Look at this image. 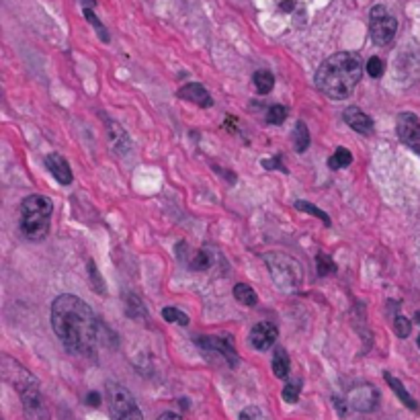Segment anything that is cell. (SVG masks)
<instances>
[{
  "mask_svg": "<svg viewBox=\"0 0 420 420\" xmlns=\"http://www.w3.org/2000/svg\"><path fill=\"white\" fill-rule=\"evenodd\" d=\"M52 326L62 345L74 355H92L101 343L103 324L96 320L87 302L70 293L57 295L54 299Z\"/></svg>",
  "mask_w": 420,
  "mask_h": 420,
  "instance_id": "1",
  "label": "cell"
},
{
  "mask_svg": "<svg viewBox=\"0 0 420 420\" xmlns=\"http://www.w3.org/2000/svg\"><path fill=\"white\" fill-rule=\"evenodd\" d=\"M363 78V62L353 52H338L322 62L316 72V87L332 101H343L353 94Z\"/></svg>",
  "mask_w": 420,
  "mask_h": 420,
  "instance_id": "2",
  "label": "cell"
},
{
  "mask_svg": "<svg viewBox=\"0 0 420 420\" xmlns=\"http://www.w3.org/2000/svg\"><path fill=\"white\" fill-rule=\"evenodd\" d=\"M0 369H2V377L13 385L21 396L25 420H50V410L45 406L35 377L9 355L2 357Z\"/></svg>",
  "mask_w": 420,
  "mask_h": 420,
  "instance_id": "3",
  "label": "cell"
},
{
  "mask_svg": "<svg viewBox=\"0 0 420 420\" xmlns=\"http://www.w3.org/2000/svg\"><path fill=\"white\" fill-rule=\"evenodd\" d=\"M52 209H54V205L43 195L25 197L21 203V218H18L21 234L31 242L43 240L50 234Z\"/></svg>",
  "mask_w": 420,
  "mask_h": 420,
  "instance_id": "4",
  "label": "cell"
},
{
  "mask_svg": "<svg viewBox=\"0 0 420 420\" xmlns=\"http://www.w3.org/2000/svg\"><path fill=\"white\" fill-rule=\"evenodd\" d=\"M265 265L271 273L275 287L283 293L299 292L304 281V269L302 265L285 253H267L262 256Z\"/></svg>",
  "mask_w": 420,
  "mask_h": 420,
  "instance_id": "5",
  "label": "cell"
},
{
  "mask_svg": "<svg viewBox=\"0 0 420 420\" xmlns=\"http://www.w3.org/2000/svg\"><path fill=\"white\" fill-rule=\"evenodd\" d=\"M396 31H398V21H396V17L385 6H382V4L373 6L371 9V15H369V33H371L373 43L385 48L396 37Z\"/></svg>",
  "mask_w": 420,
  "mask_h": 420,
  "instance_id": "6",
  "label": "cell"
},
{
  "mask_svg": "<svg viewBox=\"0 0 420 420\" xmlns=\"http://www.w3.org/2000/svg\"><path fill=\"white\" fill-rule=\"evenodd\" d=\"M396 129L404 146H408L420 156V119L414 113H400L396 119Z\"/></svg>",
  "mask_w": 420,
  "mask_h": 420,
  "instance_id": "7",
  "label": "cell"
},
{
  "mask_svg": "<svg viewBox=\"0 0 420 420\" xmlns=\"http://www.w3.org/2000/svg\"><path fill=\"white\" fill-rule=\"evenodd\" d=\"M107 400H109V408L113 419H119V416H123L126 412L136 408L133 396H131L129 389H126L121 384H113V382L107 384Z\"/></svg>",
  "mask_w": 420,
  "mask_h": 420,
  "instance_id": "8",
  "label": "cell"
},
{
  "mask_svg": "<svg viewBox=\"0 0 420 420\" xmlns=\"http://www.w3.org/2000/svg\"><path fill=\"white\" fill-rule=\"evenodd\" d=\"M377 402H380V392L373 385H357L348 392V404L357 412H373L377 408Z\"/></svg>",
  "mask_w": 420,
  "mask_h": 420,
  "instance_id": "9",
  "label": "cell"
},
{
  "mask_svg": "<svg viewBox=\"0 0 420 420\" xmlns=\"http://www.w3.org/2000/svg\"><path fill=\"white\" fill-rule=\"evenodd\" d=\"M195 345L205 348V350H216L219 353L232 367L238 365V353L230 338H219V336H195Z\"/></svg>",
  "mask_w": 420,
  "mask_h": 420,
  "instance_id": "10",
  "label": "cell"
},
{
  "mask_svg": "<svg viewBox=\"0 0 420 420\" xmlns=\"http://www.w3.org/2000/svg\"><path fill=\"white\" fill-rule=\"evenodd\" d=\"M277 336H279V330L271 322H258L255 328L250 330V345L256 350H267L271 348L277 343Z\"/></svg>",
  "mask_w": 420,
  "mask_h": 420,
  "instance_id": "11",
  "label": "cell"
},
{
  "mask_svg": "<svg viewBox=\"0 0 420 420\" xmlns=\"http://www.w3.org/2000/svg\"><path fill=\"white\" fill-rule=\"evenodd\" d=\"M343 119H345L348 128L357 131V133H363V136L373 133V119L359 107H347L343 113Z\"/></svg>",
  "mask_w": 420,
  "mask_h": 420,
  "instance_id": "12",
  "label": "cell"
},
{
  "mask_svg": "<svg viewBox=\"0 0 420 420\" xmlns=\"http://www.w3.org/2000/svg\"><path fill=\"white\" fill-rule=\"evenodd\" d=\"M179 99H184V101H189V103H193V105H197V107H203V109H207V107H211L214 105V101H211V94L205 91V87L201 84H197V82H189V84H184L179 89Z\"/></svg>",
  "mask_w": 420,
  "mask_h": 420,
  "instance_id": "13",
  "label": "cell"
},
{
  "mask_svg": "<svg viewBox=\"0 0 420 420\" xmlns=\"http://www.w3.org/2000/svg\"><path fill=\"white\" fill-rule=\"evenodd\" d=\"M45 166H48V170L52 172V177H54L60 184L72 183V168L66 162L64 156H60V154H50V156L45 158Z\"/></svg>",
  "mask_w": 420,
  "mask_h": 420,
  "instance_id": "14",
  "label": "cell"
},
{
  "mask_svg": "<svg viewBox=\"0 0 420 420\" xmlns=\"http://www.w3.org/2000/svg\"><path fill=\"white\" fill-rule=\"evenodd\" d=\"M107 131H109V138H111V144L115 148V152H119V154H126L129 150V138L128 133L121 129L119 123H115V121H111L107 119Z\"/></svg>",
  "mask_w": 420,
  "mask_h": 420,
  "instance_id": "15",
  "label": "cell"
},
{
  "mask_svg": "<svg viewBox=\"0 0 420 420\" xmlns=\"http://www.w3.org/2000/svg\"><path fill=\"white\" fill-rule=\"evenodd\" d=\"M384 377H385V382H387V385L396 392V396L402 400V404L406 406V408H410V410H419V404H416V400L406 392V387H404L402 382H400L398 377H394V375H392V373H387V371L384 373Z\"/></svg>",
  "mask_w": 420,
  "mask_h": 420,
  "instance_id": "16",
  "label": "cell"
},
{
  "mask_svg": "<svg viewBox=\"0 0 420 420\" xmlns=\"http://www.w3.org/2000/svg\"><path fill=\"white\" fill-rule=\"evenodd\" d=\"M289 355H287V350L281 347L275 348V355H273V373L279 377V380H285L287 375H289Z\"/></svg>",
  "mask_w": 420,
  "mask_h": 420,
  "instance_id": "17",
  "label": "cell"
},
{
  "mask_svg": "<svg viewBox=\"0 0 420 420\" xmlns=\"http://www.w3.org/2000/svg\"><path fill=\"white\" fill-rule=\"evenodd\" d=\"M234 297H236L242 306H248V308H255L256 304H258V295H256L255 289H253L250 285H246V283H238L236 287H234Z\"/></svg>",
  "mask_w": 420,
  "mask_h": 420,
  "instance_id": "18",
  "label": "cell"
},
{
  "mask_svg": "<svg viewBox=\"0 0 420 420\" xmlns=\"http://www.w3.org/2000/svg\"><path fill=\"white\" fill-rule=\"evenodd\" d=\"M189 265H191L193 271H207V269H211V265H214V253H211V248L205 246L201 250H197V255L191 258Z\"/></svg>",
  "mask_w": 420,
  "mask_h": 420,
  "instance_id": "19",
  "label": "cell"
},
{
  "mask_svg": "<svg viewBox=\"0 0 420 420\" xmlns=\"http://www.w3.org/2000/svg\"><path fill=\"white\" fill-rule=\"evenodd\" d=\"M293 146H295V152H306L308 146H310V131H308L304 121H297V126H295V131H293Z\"/></svg>",
  "mask_w": 420,
  "mask_h": 420,
  "instance_id": "20",
  "label": "cell"
},
{
  "mask_svg": "<svg viewBox=\"0 0 420 420\" xmlns=\"http://www.w3.org/2000/svg\"><path fill=\"white\" fill-rule=\"evenodd\" d=\"M350 162H353V154L347 148H336L334 154L328 158V168L330 170H341V168H347Z\"/></svg>",
  "mask_w": 420,
  "mask_h": 420,
  "instance_id": "21",
  "label": "cell"
},
{
  "mask_svg": "<svg viewBox=\"0 0 420 420\" xmlns=\"http://www.w3.org/2000/svg\"><path fill=\"white\" fill-rule=\"evenodd\" d=\"M253 80H255L256 91L260 92V94H269V92L273 91L275 78L269 70H258V72H255V78H253Z\"/></svg>",
  "mask_w": 420,
  "mask_h": 420,
  "instance_id": "22",
  "label": "cell"
},
{
  "mask_svg": "<svg viewBox=\"0 0 420 420\" xmlns=\"http://www.w3.org/2000/svg\"><path fill=\"white\" fill-rule=\"evenodd\" d=\"M293 207H295V209H299V211H304V214H310V216H316L318 219H322V221H324V226H330V223H332L328 214H326V211H322L320 207H316L314 203L295 201L293 203Z\"/></svg>",
  "mask_w": 420,
  "mask_h": 420,
  "instance_id": "23",
  "label": "cell"
},
{
  "mask_svg": "<svg viewBox=\"0 0 420 420\" xmlns=\"http://www.w3.org/2000/svg\"><path fill=\"white\" fill-rule=\"evenodd\" d=\"M316 265H318V275H322V277H328V275H334L338 271L336 262L328 255H324V253H318Z\"/></svg>",
  "mask_w": 420,
  "mask_h": 420,
  "instance_id": "24",
  "label": "cell"
},
{
  "mask_svg": "<svg viewBox=\"0 0 420 420\" xmlns=\"http://www.w3.org/2000/svg\"><path fill=\"white\" fill-rule=\"evenodd\" d=\"M162 318H165L166 322H170V324H179V326H189V316L181 311L179 308H172V306H168L162 310Z\"/></svg>",
  "mask_w": 420,
  "mask_h": 420,
  "instance_id": "25",
  "label": "cell"
},
{
  "mask_svg": "<svg viewBox=\"0 0 420 420\" xmlns=\"http://www.w3.org/2000/svg\"><path fill=\"white\" fill-rule=\"evenodd\" d=\"M392 328H394V332H396L400 338H406V336H410V332H412V324H410V320H408V318H404V316H396V318H394V322H392Z\"/></svg>",
  "mask_w": 420,
  "mask_h": 420,
  "instance_id": "26",
  "label": "cell"
},
{
  "mask_svg": "<svg viewBox=\"0 0 420 420\" xmlns=\"http://www.w3.org/2000/svg\"><path fill=\"white\" fill-rule=\"evenodd\" d=\"M365 70L371 78H382V74H384L385 70L384 60H382V57H377V55L369 57V62L365 64Z\"/></svg>",
  "mask_w": 420,
  "mask_h": 420,
  "instance_id": "27",
  "label": "cell"
},
{
  "mask_svg": "<svg viewBox=\"0 0 420 420\" xmlns=\"http://www.w3.org/2000/svg\"><path fill=\"white\" fill-rule=\"evenodd\" d=\"M287 119V109L283 107V105H273L271 109L267 111V121L271 123V126H279V123H283Z\"/></svg>",
  "mask_w": 420,
  "mask_h": 420,
  "instance_id": "28",
  "label": "cell"
},
{
  "mask_svg": "<svg viewBox=\"0 0 420 420\" xmlns=\"http://www.w3.org/2000/svg\"><path fill=\"white\" fill-rule=\"evenodd\" d=\"M84 17L89 18V23H92V27L96 29V33L101 35V39H103L105 43H109V33L105 31V25H103L99 18H96V15H94V13H92L91 6H87V9H84Z\"/></svg>",
  "mask_w": 420,
  "mask_h": 420,
  "instance_id": "29",
  "label": "cell"
},
{
  "mask_svg": "<svg viewBox=\"0 0 420 420\" xmlns=\"http://www.w3.org/2000/svg\"><path fill=\"white\" fill-rule=\"evenodd\" d=\"M128 316L131 318H146V308L142 306V302L138 297H128Z\"/></svg>",
  "mask_w": 420,
  "mask_h": 420,
  "instance_id": "30",
  "label": "cell"
},
{
  "mask_svg": "<svg viewBox=\"0 0 420 420\" xmlns=\"http://www.w3.org/2000/svg\"><path fill=\"white\" fill-rule=\"evenodd\" d=\"M89 273H91V281H92V287L96 289V292L101 293H107L105 292V281H103V277H101V273H99V269L94 267V262L92 260H89Z\"/></svg>",
  "mask_w": 420,
  "mask_h": 420,
  "instance_id": "31",
  "label": "cell"
},
{
  "mask_svg": "<svg viewBox=\"0 0 420 420\" xmlns=\"http://www.w3.org/2000/svg\"><path fill=\"white\" fill-rule=\"evenodd\" d=\"M299 384H287L283 387V400L287 404H295L299 400Z\"/></svg>",
  "mask_w": 420,
  "mask_h": 420,
  "instance_id": "32",
  "label": "cell"
},
{
  "mask_svg": "<svg viewBox=\"0 0 420 420\" xmlns=\"http://www.w3.org/2000/svg\"><path fill=\"white\" fill-rule=\"evenodd\" d=\"M262 166H265V168H269V170H275V168H279V170L287 172V168L281 165V158H267V160H262Z\"/></svg>",
  "mask_w": 420,
  "mask_h": 420,
  "instance_id": "33",
  "label": "cell"
},
{
  "mask_svg": "<svg viewBox=\"0 0 420 420\" xmlns=\"http://www.w3.org/2000/svg\"><path fill=\"white\" fill-rule=\"evenodd\" d=\"M115 420H144V414L140 412V408L136 406L133 410H129V412H126L123 416H119V419Z\"/></svg>",
  "mask_w": 420,
  "mask_h": 420,
  "instance_id": "34",
  "label": "cell"
},
{
  "mask_svg": "<svg viewBox=\"0 0 420 420\" xmlns=\"http://www.w3.org/2000/svg\"><path fill=\"white\" fill-rule=\"evenodd\" d=\"M240 420H258V408H246L240 412Z\"/></svg>",
  "mask_w": 420,
  "mask_h": 420,
  "instance_id": "35",
  "label": "cell"
},
{
  "mask_svg": "<svg viewBox=\"0 0 420 420\" xmlns=\"http://www.w3.org/2000/svg\"><path fill=\"white\" fill-rule=\"evenodd\" d=\"M87 404H89L91 408H96V406L101 404V396H99L96 392H91V394L87 396Z\"/></svg>",
  "mask_w": 420,
  "mask_h": 420,
  "instance_id": "36",
  "label": "cell"
},
{
  "mask_svg": "<svg viewBox=\"0 0 420 420\" xmlns=\"http://www.w3.org/2000/svg\"><path fill=\"white\" fill-rule=\"evenodd\" d=\"M158 420H183V419H181L179 414H172V412H165V414H162V416H160Z\"/></svg>",
  "mask_w": 420,
  "mask_h": 420,
  "instance_id": "37",
  "label": "cell"
},
{
  "mask_svg": "<svg viewBox=\"0 0 420 420\" xmlns=\"http://www.w3.org/2000/svg\"><path fill=\"white\" fill-rule=\"evenodd\" d=\"M334 404H336V408H338L341 416H345V414H347V406H343V402H341L338 398H334Z\"/></svg>",
  "mask_w": 420,
  "mask_h": 420,
  "instance_id": "38",
  "label": "cell"
},
{
  "mask_svg": "<svg viewBox=\"0 0 420 420\" xmlns=\"http://www.w3.org/2000/svg\"><path fill=\"white\" fill-rule=\"evenodd\" d=\"M416 322H419V324H420V311H419V314H416Z\"/></svg>",
  "mask_w": 420,
  "mask_h": 420,
  "instance_id": "39",
  "label": "cell"
},
{
  "mask_svg": "<svg viewBox=\"0 0 420 420\" xmlns=\"http://www.w3.org/2000/svg\"><path fill=\"white\" fill-rule=\"evenodd\" d=\"M419 348H420V336H419Z\"/></svg>",
  "mask_w": 420,
  "mask_h": 420,
  "instance_id": "40",
  "label": "cell"
}]
</instances>
